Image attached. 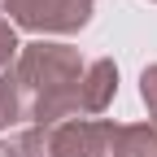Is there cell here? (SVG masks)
Wrapping results in <instances>:
<instances>
[{"label":"cell","instance_id":"6da1fadb","mask_svg":"<svg viewBox=\"0 0 157 157\" xmlns=\"http://www.w3.org/2000/svg\"><path fill=\"white\" fill-rule=\"evenodd\" d=\"M83 70H87L83 52L70 44H52V39L22 44L13 74H17V87H22L26 122H35V127L70 122L74 118V87L83 78Z\"/></svg>","mask_w":157,"mask_h":157},{"label":"cell","instance_id":"7a4b0ae2","mask_svg":"<svg viewBox=\"0 0 157 157\" xmlns=\"http://www.w3.org/2000/svg\"><path fill=\"white\" fill-rule=\"evenodd\" d=\"M0 17L35 35H74L92 22V0H0Z\"/></svg>","mask_w":157,"mask_h":157},{"label":"cell","instance_id":"3957f363","mask_svg":"<svg viewBox=\"0 0 157 157\" xmlns=\"http://www.w3.org/2000/svg\"><path fill=\"white\" fill-rule=\"evenodd\" d=\"M118 135H122V122H109V118H70L48 127L52 157H118Z\"/></svg>","mask_w":157,"mask_h":157},{"label":"cell","instance_id":"277c9868","mask_svg":"<svg viewBox=\"0 0 157 157\" xmlns=\"http://www.w3.org/2000/svg\"><path fill=\"white\" fill-rule=\"evenodd\" d=\"M118 157H157V122H131L118 135Z\"/></svg>","mask_w":157,"mask_h":157},{"label":"cell","instance_id":"5b68a950","mask_svg":"<svg viewBox=\"0 0 157 157\" xmlns=\"http://www.w3.org/2000/svg\"><path fill=\"white\" fill-rule=\"evenodd\" d=\"M13 122H26L22 87H17V74H13V70H0V131L13 127Z\"/></svg>","mask_w":157,"mask_h":157},{"label":"cell","instance_id":"8992f818","mask_svg":"<svg viewBox=\"0 0 157 157\" xmlns=\"http://www.w3.org/2000/svg\"><path fill=\"white\" fill-rule=\"evenodd\" d=\"M17 157H52V140H48V127H26L13 144Z\"/></svg>","mask_w":157,"mask_h":157},{"label":"cell","instance_id":"52a82bcc","mask_svg":"<svg viewBox=\"0 0 157 157\" xmlns=\"http://www.w3.org/2000/svg\"><path fill=\"white\" fill-rule=\"evenodd\" d=\"M17 52H22L17 31H13V22H5V17H0V70H9V66L17 61Z\"/></svg>","mask_w":157,"mask_h":157},{"label":"cell","instance_id":"ba28073f","mask_svg":"<svg viewBox=\"0 0 157 157\" xmlns=\"http://www.w3.org/2000/svg\"><path fill=\"white\" fill-rule=\"evenodd\" d=\"M140 101H144L148 118L157 122V61H153V66H144V74H140Z\"/></svg>","mask_w":157,"mask_h":157},{"label":"cell","instance_id":"9c48e42d","mask_svg":"<svg viewBox=\"0 0 157 157\" xmlns=\"http://www.w3.org/2000/svg\"><path fill=\"white\" fill-rule=\"evenodd\" d=\"M0 157H17V153H13V144H0Z\"/></svg>","mask_w":157,"mask_h":157}]
</instances>
